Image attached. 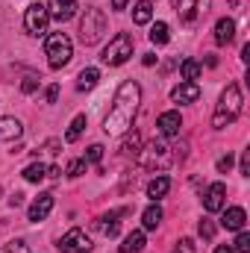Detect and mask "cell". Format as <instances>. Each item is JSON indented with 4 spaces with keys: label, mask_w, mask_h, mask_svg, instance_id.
I'll return each mask as SVG.
<instances>
[{
    "label": "cell",
    "mask_w": 250,
    "mask_h": 253,
    "mask_svg": "<svg viewBox=\"0 0 250 253\" xmlns=\"http://www.w3.org/2000/svg\"><path fill=\"white\" fill-rule=\"evenodd\" d=\"M59 174H62V171H59L56 165H50V168H47V177H50V180H59Z\"/></svg>",
    "instance_id": "cell-40"
},
{
    "label": "cell",
    "mask_w": 250,
    "mask_h": 253,
    "mask_svg": "<svg viewBox=\"0 0 250 253\" xmlns=\"http://www.w3.org/2000/svg\"><path fill=\"white\" fill-rule=\"evenodd\" d=\"M197 233H200L203 239H215V224H212L209 218H203V221L197 224Z\"/></svg>",
    "instance_id": "cell-30"
},
{
    "label": "cell",
    "mask_w": 250,
    "mask_h": 253,
    "mask_svg": "<svg viewBox=\"0 0 250 253\" xmlns=\"http://www.w3.org/2000/svg\"><path fill=\"white\" fill-rule=\"evenodd\" d=\"M200 97V85L197 83H180V85H174V91H171V100L174 103H194Z\"/></svg>",
    "instance_id": "cell-14"
},
{
    "label": "cell",
    "mask_w": 250,
    "mask_h": 253,
    "mask_svg": "<svg viewBox=\"0 0 250 253\" xmlns=\"http://www.w3.org/2000/svg\"><path fill=\"white\" fill-rule=\"evenodd\" d=\"M132 50H135V42H132V36L129 33H118L106 47H103V53H100V59L103 65H112V68H118V65H124L129 56H132Z\"/></svg>",
    "instance_id": "cell-6"
},
{
    "label": "cell",
    "mask_w": 250,
    "mask_h": 253,
    "mask_svg": "<svg viewBox=\"0 0 250 253\" xmlns=\"http://www.w3.org/2000/svg\"><path fill=\"white\" fill-rule=\"evenodd\" d=\"M77 9H80L77 0H50V3H47V15L56 18V21H68V18H74Z\"/></svg>",
    "instance_id": "cell-13"
},
{
    "label": "cell",
    "mask_w": 250,
    "mask_h": 253,
    "mask_svg": "<svg viewBox=\"0 0 250 253\" xmlns=\"http://www.w3.org/2000/svg\"><path fill=\"white\" fill-rule=\"evenodd\" d=\"M206 12H209V0H197V3H194V15L200 18V15H206ZM194 15H191V24H194Z\"/></svg>",
    "instance_id": "cell-35"
},
{
    "label": "cell",
    "mask_w": 250,
    "mask_h": 253,
    "mask_svg": "<svg viewBox=\"0 0 250 253\" xmlns=\"http://www.w3.org/2000/svg\"><path fill=\"white\" fill-rule=\"evenodd\" d=\"M44 53H47V65L53 71H59V68H65V65L71 62L74 44H71V39L65 33H50L47 42H44Z\"/></svg>",
    "instance_id": "cell-4"
},
{
    "label": "cell",
    "mask_w": 250,
    "mask_h": 253,
    "mask_svg": "<svg viewBox=\"0 0 250 253\" xmlns=\"http://www.w3.org/2000/svg\"><path fill=\"white\" fill-rule=\"evenodd\" d=\"M124 215V209H118V212H109V215H103L100 221H97V227H100V233L103 236H118V218Z\"/></svg>",
    "instance_id": "cell-20"
},
{
    "label": "cell",
    "mask_w": 250,
    "mask_h": 253,
    "mask_svg": "<svg viewBox=\"0 0 250 253\" xmlns=\"http://www.w3.org/2000/svg\"><path fill=\"white\" fill-rule=\"evenodd\" d=\"M85 126H88V118H85V115H77V118L71 121V126H68V132H65V141H77Z\"/></svg>",
    "instance_id": "cell-26"
},
{
    "label": "cell",
    "mask_w": 250,
    "mask_h": 253,
    "mask_svg": "<svg viewBox=\"0 0 250 253\" xmlns=\"http://www.w3.org/2000/svg\"><path fill=\"white\" fill-rule=\"evenodd\" d=\"M85 168H88V162H85V159H74V162H68V171H65V174H68L71 180H77V177H83V174H85Z\"/></svg>",
    "instance_id": "cell-28"
},
{
    "label": "cell",
    "mask_w": 250,
    "mask_h": 253,
    "mask_svg": "<svg viewBox=\"0 0 250 253\" xmlns=\"http://www.w3.org/2000/svg\"><path fill=\"white\" fill-rule=\"evenodd\" d=\"M103 33H106V15H103L100 9L88 6L85 15H83V21H80V42H83L85 47H88V44H97V42L103 39Z\"/></svg>",
    "instance_id": "cell-5"
},
{
    "label": "cell",
    "mask_w": 250,
    "mask_h": 253,
    "mask_svg": "<svg viewBox=\"0 0 250 253\" xmlns=\"http://www.w3.org/2000/svg\"><path fill=\"white\" fill-rule=\"evenodd\" d=\"M112 9H126V0H112Z\"/></svg>",
    "instance_id": "cell-43"
},
{
    "label": "cell",
    "mask_w": 250,
    "mask_h": 253,
    "mask_svg": "<svg viewBox=\"0 0 250 253\" xmlns=\"http://www.w3.org/2000/svg\"><path fill=\"white\" fill-rule=\"evenodd\" d=\"M47 24H50L47 6L44 3H30L27 12H24V30L39 39V36H47Z\"/></svg>",
    "instance_id": "cell-7"
},
{
    "label": "cell",
    "mask_w": 250,
    "mask_h": 253,
    "mask_svg": "<svg viewBox=\"0 0 250 253\" xmlns=\"http://www.w3.org/2000/svg\"><path fill=\"white\" fill-rule=\"evenodd\" d=\"M236 36V21L233 18H221L215 24V44H230Z\"/></svg>",
    "instance_id": "cell-15"
},
{
    "label": "cell",
    "mask_w": 250,
    "mask_h": 253,
    "mask_svg": "<svg viewBox=\"0 0 250 253\" xmlns=\"http://www.w3.org/2000/svg\"><path fill=\"white\" fill-rule=\"evenodd\" d=\"M103 159V144H91L85 153V162H100Z\"/></svg>",
    "instance_id": "cell-31"
},
{
    "label": "cell",
    "mask_w": 250,
    "mask_h": 253,
    "mask_svg": "<svg viewBox=\"0 0 250 253\" xmlns=\"http://www.w3.org/2000/svg\"><path fill=\"white\" fill-rule=\"evenodd\" d=\"M224 206H227V186L224 183L206 186V191H203V209L206 212H221Z\"/></svg>",
    "instance_id": "cell-9"
},
{
    "label": "cell",
    "mask_w": 250,
    "mask_h": 253,
    "mask_svg": "<svg viewBox=\"0 0 250 253\" xmlns=\"http://www.w3.org/2000/svg\"><path fill=\"white\" fill-rule=\"evenodd\" d=\"M180 77H183V83H194V80L200 77V62L183 59V62H180Z\"/></svg>",
    "instance_id": "cell-25"
},
{
    "label": "cell",
    "mask_w": 250,
    "mask_h": 253,
    "mask_svg": "<svg viewBox=\"0 0 250 253\" xmlns=\"http://www.w3.org/2000/svg\"><path fill=\"white\" fill-rule=\"evenodd\" d=\"M21 132H24V126L18 118H0V141H15V138H21Z\"/></svg>",
    "instance_id": "cell-16"
},
{
    "label": "cell",
    "mask_w": 250,
    "mask_h": 253,
    "mask_svg": "<svg viewBox=\"0 0 250 253\" xmlns=\"http://www.w3.org/2000/svg\"><path fill=\"white\" fill-rule=\"evenodd\" d=\"M91 248H94V245H91L88 233H85V230H80V227L68 230L62 239H59V251H62V253H88Z\"/></svg>",
    "instance_id": "cell-8"
},
{
    "label": "cell",
    "mask_w": 250,
    "mask_h": 253,
    "mask_svg": "<svg viewBox=\"0 0 250 253\" xmlns=\"http://www.w3.org/2000/svg\"><path fill=\"white\" fill-rule=\"evenodd\" d=\"M44 147H47V150H50V153H59V150H56V147H59V138H50V141H47V144H44Z\"/></svg>",
    "instance_id": "cell-39"
},
{
    "label": "cell",
    "mask_w": 250,
    "mask_h": 253,
    "mask_svg": "<svg viewBox=\"0 0 250 253\" xmlns=\"http://www.w3.org/2000/svg\"><path fill=\"white\" fill-rule=\"evenodd\" d=\"M162 224V206L159 203H150L144 212H141V227L144 230H156Z\"/></svg>",
    "instance_id": "cell-17"
},
{
    "label": "cell",
    "mask_w": 250,
    "mask_h": 253,
    "mask_svg": "<svg viewBox=\"0 0 250 253\" xmlns=\"http://www.w3.org/2000/svg\"><path fill=\"white\" fill-rule=\"evenodd\" d=\"M224 212V218H221V227L224 230H233V233H239V230H245V224H248V212L242 209V206H224L221 209Z\"/></svg>",
    "instance_id": "cell-12"
},
{
    "label": "cell",
    "mask_w": 250,
    "mask_h": 253,
    "mask_svg": "<svg viewBox=\"0 0 250 253\" xmlns=\"http://www.w3.org/2000/svg\"><path fill=\"white\" fill-rule=\"evenodd\" d=\"M0 253H30V248L24 242H9L6 248H0Z\"/></svg>",
    "instance_id": "cell-33"
},
{
    "label": "cell",
    "mask_w": 250,
    "mask_h": 253,
    "mask_svg": "<svg viewBox=\"0 0 250 253\" xmlns=\"http://www.w3.org/2000/svg\"><path fill=\"white\" fill-rule=\"evenodd\" d=\"M138 103H141V85L135 80H124L115 91V100L109 106V115L103 118V132L106 135H124L138 115Z\"/></svg>",
    "instance_id": "cell-1"
},
{
    "label": "cell",
    "mask_w": 250,
    "mask_h": 253,
    "mask_svg": "<svg viewBox=\"0 0 250 253\" xmlns=\"http://www.w3.org/2000/svg\"><path fill=\"white\" fill-rule=\"evenodd\" d=\"M168 39H171L168 24H165V21H156V24L150 27V42H153L156 47H162V44H168Z\"/></svg>",
    "instance_id": "cell-23"
},
{
    "label": "cell",
    "mask_w": 250,
    "mask_h": 253,
    "mask_svg": "<svg viewBox=\"0 0 250 253\" xmlns=\"http://www.w3.org/2000/svg\"><path fill=\"white\" fill-rule=\"evenodd\" d=\"M44 97H47V103H56V100H59V85H56V83L47 85V94H44Z\"/></svg>",
    "instance_id": "cell-37"
},
{
    "label": "cell",
    "mask_w": 250,
    "mask_h": 253,
    "mask_svg": "<svg viewBox=\"0 0 250 253\" xmlns=\"http://www.w3.org/2000/svg\"><path fill=\"white\" fill-rule=\"evenodd\" d=\"M138 150H141V135L138 132H129L124 138V144H121V153L124 156H138Z\"/></svg>",
    "instance_id": "cell-27"
},
{
    "label": "cell",
    "mask_w": 250,
    "mask_h": 253,
    "mask_svg": "<svg viewBox=\"0 0 250 253\" xmlns=\"http://www.w3.org/2000/svg\"><path fill=\"white\" fill-rule=\"evenodd\" d=\"M156 126H159V132H162L165 138H174V135H180V129H183V118H180L177 109H168V112H162V115L156 118Z\"/></svg>",
    "instance_id": "cell-11"
},
{
    "label": "cell",
    "mask_w": 250,
    "mask_h": 253,
    "mask_svg": "<svg viewBox=\"0 0 250 253\" xmlns=\"http://www.w3.org/2000/svg\"><path fill=\"white\" fill-rule=\"evenodd\" d=\"M21 174H24V180H27V183H42V180L47 177V168H44L42 162H30Z\"/></svg>",
    "instance_id": "cell-24"
},
{
    "label": "cell",
    "mask_w": 250,
    "mask_h": 253,
    "mask_svg": "<svg viewBox=\"0 0 250 253\" xmlns=\"http://www.w3.org/2000/svg\"><path fill=\"white\" fill-rule=\"evenodd\" d=\"M174 253H197L194 239H180V242H177V248H174Z\"/></svg>",
    "instance_id": "cell-32"
},
{
    "label": "cell",
    "mask_w": 250,
    "mask_h": 253,
    "mask_svg": "<svg viewBox=\"0 0 250 253\" xmlns=\"http://www.w3.org/2000/svg\"><path fill=\"white\" fill-rule=\"evenodd\" d=\"M36 88H39V80H36V77H27V80L21 83V91H24V94H33Z\"/></svg>",
    "instance_id": "cell-34"
},
{
    "label": "cell",
    "mask_w": 250,
    "mask_h": 253,
    "mask_svg": "<svg viewBox=\"0 0 250 253\" xmlns=\"http://www.w3.org/2000/svg\"><path fill=\"white\" fill-rule=\"evenodd\" d=\"M168 191H171V180H168V177H153V180L147 183V197H150L153 203H156L159 197H165Z\"/></svg>",
    "instance_id": "cell-18"
},
{
    "label": "cell",
    "mask_w": 250,
    "mask_h": 253,
    "mask_svg": "<svg viewBox=\"0 0 250 253\" xmlns=\"http://www.w3.org/2000/svg\"><path fill=\"white\" fill-rule=\"evenodd\" d=\"M21 197H24V194H12V197H9V203H12V206H21Z\"/></svg>",
    "instance_id": "cell-42"
},
{
    "label": "cell",
    "mask_w": 250,
    "mask_h": 253,
    "mask_svg": "<svg viewBox=\"0 0 250 253\" xmlns=\"http://www.w3.org/2000/svg\"><path fill=\"white\" fill-rule=\"evenodd\" d=\"M135 159H138L141 168H147V171H153V174H162V171L171 168L174 153H171V147H168L165 141H150V144H144V147L138 150Z\"/></svg>",
    "instance_id": "cell-3"
},
{
    "label": "cell",
    "mask_w": 250,
    "mask_h": 253,
    "mask_svg": "<svg viewBox=\"0 0 250 253\" xmlns=\"http://www.w3.org/2000/svg\"><path fill=\"white\" fill-rule=\"evenodd\" d=\"M150 18H153V3L150 0H138L132 6V21L135 24H150Z\"/></svg>",
    "instance_id": "cell-22"
},
{
    "label": "cell",
    "mask_w": 250,
    "mask_h": 253,
    "mask_svg": "<svg viewBox=\"0 0 250 253\" xmlns=\"http://www.w3.org/2000/svg\"><path fill=\"white\" fill-rule=\"evenodd\" d=\"M239 171H242L245 177H248V174H250V153H248V150L242 153V165H239Z\"/></svg>",
    "instance_id": "cell-38"
},
{
    "label": "cell",
    "mask_w": 250,
    "mask_h": 253,
    "mask_svg": "<svg viewBox=\"0 0 250 253\" xmlns=\"http://www.w3.org/2000/svg\"><path fill=\"white\" fill-rule=\"evenodd\" d=\"M97 80H100V71L97 68H83L80 77H77V88L80 91H91L97 85Z\"/></svg>",
    "instance_id": "cell-19"
},
{
    "label": "cell",
    "mask_w": 250,
    "mask_h": 253,
    "mask_svg": "<svg viewBox=\"0 0 250 253\" xmlns=\"http://www.w3.org/2000/svg\"><path fill=\"white\" fill-rule=\"evenodd\" d=\"M236 253H250V233L248 230H239V239H236Z\"/></svg>",
    "instance_id": "cell-29"
},
{
    "label": "cell",
    "mask_w": 250,
    "mask_h": 253,
    "mask_svg": "<svg viewBox=\"0 0 250 253\" xmlns=\"http://www.w3.org/2000/svg\"><path fill=\"white\" fill-rule=\"evenodd\" d=\"M50 209H53V194H50V191H44V194H39V197L30 203L27 218H30L33 224H39V221H44V218L50 215Z\"/></svg>",
    "instance_id": "cell-10"
},
{
    "label": "cell",
    "mask_w": 250,
    "mask_h": 253,
    "mask_svg": "<svg viewBox=\"0 0 250 253\" xmlns=\"http://www.w3.org/2000/svg\"><path fill=\"white\" fill-rule=\"evenodd\" d=\"M215 253H236V251H233V245H218Z\"/></svg>",
    "instance_id": "cell-41"
},
{
    "label": "cell",
    "mask_w": 250,
    "mask_h": 253,
    "mask_svg": "<svg viewBox=\"0 0 250 253\" xmlns=\"http://www.w3.org/2000/svg\"><path fill=\"white\" fill-rule=\"evenodd\" d=\"M138 251H144V233L141 230H132L124 239V245L118 248V253H138Z\"/></svg>",
    "instance_id": "cell-21"
},
{
    "label": "cell",
    "mask_w": 250,
    "mask_h": 253,
    "mask_svg": "<svg viewBox=\"0 0 250 253\" xmlns=\"http://www.w3.org/2000/svg\"><path fill=\"white\" fill-rule=\"evenodd\" d=\"M230 168H233V156L227 153V156H221V159H218V171H221V174H227Z\"/></svg>",
    "instance_id": "cell-36"
},
{
    "label": "cell",
    "mask_w": 250,
    "mask_h": 253,
    "mask_svg": "<svg viewBox=\"0 0 250 253\" xmlns=\"http://www.w3.org/2000/svg\"><path fill=\"white\" fill-rule=\"evenodd\" d=\"M242 109H245L242 88H239L236 83H230V85L221 91V100H218L215 115H212V126H215V129H227V126H230L236 118H239V115H242Z\"/></svg>",
    "instance_id": "cell-2"
}]
</instances>
